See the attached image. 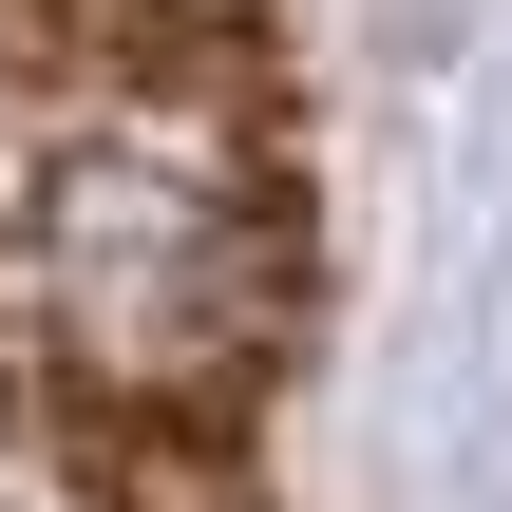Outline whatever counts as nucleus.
<instances>
[{
  "instance_id": "nucleus-1",
  "label": "nucleus",
  "mask_w": 512,
  "mask_h": 512,
  "mask_svg": "<svg viewBox=\"0 0 512 512\" xmlns=\"http://www.w3.org/2000/svg\"><path fill=\"white\" fill-rule=\"evenodd\" d=\"M0 342L38 418L228 456L304 342V171L266 76H19L0 114Z\"/></svg>"
}]
</instances>
